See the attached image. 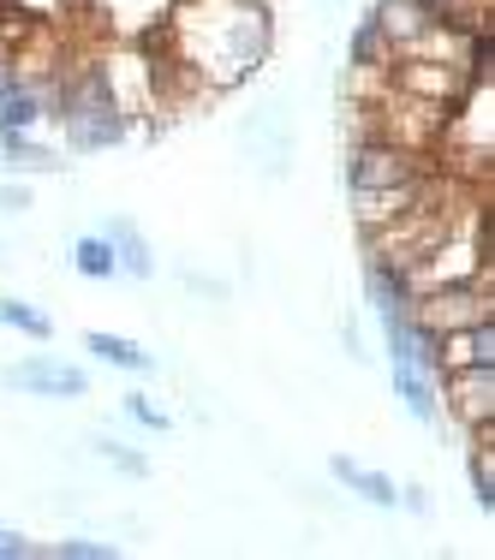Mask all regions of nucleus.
I'll list each match as a JSON object with an SVG mask.
<instances>
[{"label": "nucleus", "mask_w": 495, "mask_h": 560, "mask_svg": "<svg viewBox=\"0 0 495 560\" xmlns=\"http://www.w3.org/2000/svg\"><path fill=\"white\" fill-rule=\"evenodd\" d=\"M162 24H168L173 60L216 96L257 78V66L275 48V19L257 0H173Z\"/></svg>", "instance_id": "nucleus-1"}, {"label": "nucleus", "mask_w": 495, "mask_h": 560, "mask_svg": "<svg viewBox=\"0 0 495 560\" xmlns=\"http://www.w3.org/2000/svg\"><path fill=\"white\" fill-rule=\"evenodd\" d=\"M412 328L424 335H448V328H472L495 316V287H477V280H460V287H430V292H412L406 299Z\"/></svg>", "instance_id": "nucleus-2"}, {"label": "nucleus", "mask_w": 495, "mask_h": 560, "mask_svg": "<svg viewBox=\"0 0 495 560\" xmlns=\"http://www.w3.org/2000/svg\"><path fill=\"white\" fill-rule=\"evenodd\" d=\"M388 84L394 90H406V96H418V102H436V108H453V102L465 96V90L477 84L465 66H453V60H430V55H394L388 60Z\"/></svg>", "instance_id": "nucleus-3"}, {"label": "nucleus", "mask_w": 495, "mask_h": 560, "mask_svg": "<svg viewBox=\"0 0 495 560\" xmlns=\"http://www.w3.org/2000/svg\"><path fill=\"white\" fill-rule=\"evenodd\" d=\"M96 72H102V90H108V102L126 119L150 114L156 108V66L143 48H102L96 55Z\"/></svg>", "instance_id": "nucleus-4"}, {"label": "nucleus", "mask_w": 495, "mask_h": 560, "mask_svg": "<svg viewBox=\"0 0 495 560\" xmlns=\"http://www.w3.org/2000/svg\"><path fill=\"white\" fill-rule=\"evenodd\" d=\"M418 167H430V155H412L388 138H358L346 150V191H377V185L412 179Z\"/></svg>", "instance_id": "nucleus-5"}, {"label": "nucleus", "mask_w": 495, "mask_h": 560, "mask_svg": "<svg viewBox=\"0 0 495 560\" xmlns=\"http://www.w3.org/2000/svg\"><path fill=\"white\" fill-rule=\"evenodd\" d=\"M436 388H441L436 406L448 411V418L460 423V430H472V423H490V418H495V364L441 370Z\"/></svg>", "instance_id": "nucleus-6"}, {"label": "nucleus", "mask_w": 495, "mask_h": 560, "mask_svg": "<svg viewBox=\"0 0 495 560\" xmlns=\"http://www.w3.org/2000/svg\"><path fill=\"white\" fill-rule=\"evenodd\" d=\"M7 382L12 394H31V399H84L90 394V376L78 364H60L55 352H36V358H19L7 364Z\"/></svg>", "instance_id": "nucleus-7"}, {"label": "nucleus", "mask_w": 495, "mask_h": 560, "mask_svg": "<svg viewBox=\"0 0 495 560\" xmlns=\"http://www.w3.org/2000/svg\"><path fill=\"white\" fill-rule=\"evenodd\" d=\"M430 191H436V167H418L412 179L377 185V191H346V197H353V221H358V233H377V226H388L394 215H406L412 203H424Z\"/></svg>", "instance_id": "nucleus-8"}, {"label": "nucleus", "mask_w": 495, "mask_h": 560, "mask_svg": "<svg viewBox=\"0 0 495 560\" xmlns=\"http://www.w3.org/2000/svg\"><path fill=\"white\" fill-rule=\"evenodd\" d=\"M465 364H495V316H490V323L436 335V376H441V370H465Z\"/></svg>", "instance_id": "nucleus-9"}, {"label": "nucleus", "mask_w": 495, "mask_h": 560, "mask_svg": "<svg viewBox=\"0 0 495 560\" xmlns=\"http://www.w3.org/2000/svg\"><path fill=\"white\" fill-rule=\"evenodd\" d=\"M55 114V90L31 84V78H7L0 90V131H36Z\"/></svg>", "instance_id": "nucleus-10"}, {"label": "nucleus", "mask_w": 495, "mask_h": 560, "mask_svg": "<svg viewBox=\"0 0 495 560\" xmlns=\"http://www.w3.org/2000/svg\"><path fill=\"white\" fill-rule=\"evenodd\" d=\"M329 471H334V483H341V489H353V495H358V501H370V506H394V501H400V489H394V477H382V471H370V465H358V459H346V453H341V459H334V465H329Z\"/></svg>", "instance_id": "nucleus-11"}, {"label": "nucleus", "mask_w": 495, "mask_h": 560, "mask_svg": "<svg viewBox=\"0 0 495 560\" xmlns=\"http://www.w3.org/2000/svg\"><path fill=\"white\" fill-rule=\"evenodd\" d=\"M102 238H114L119 275H131V280H150V275H156V257H150V245H143V233H138V226H131L126 215L102 221Z\"/></svg>", "instance_id": "nucleus-12"}, {"label": "nucleus", "mask_w": 495, "mask_h": 560, "mask_svg": "<svg viewBox=\"0 0 495 560\" xmlns=\"http://www.w3.org/2000/svg\"><path fill=\"white\" fill-rule=\"evenodd\" d=\"M84 352L102 358V364H114V370H131V376H150L156 370V352H143V346L126 340V335H102V328L84 335Z\"/></svg>", "instance_id": "nucleus-13"}, {"label": "nucleus", "mask_w": 495, "mask_h": 560, "mask_svg": "<svg viewBox=\"0 0 495 560\" xmlns=\"http://www.w3.org/2000/svg\"><path fill=\"white\" fill-rule=\"evenodd\" d=\"M0 167L12 173V179H24V173H55V150H43L36 143V131H0Z\"/></svg>", "instance_id": "nucleus-14"}, {"label": "nucleus", "mask_w": 495, "mask_h": 560, "mask_svg": "<svg viewBox=\"0 0 495 560\" xmlns=\"http://www.w3.org/2000/svg\"><path fill=\"white\" fill-rule=\"evenodd\" d=\"M72 269L84 275V280H114V275H119L114 238H102V233H84V238L72 245Z\"/></svg>", "instance_id": "nucleus-15"}, {"label": "nucleus", "mask_w": 495, "mask_h": 560, "mask_svg": "<svg viewBox=\"0 0 495 560\" xmlns=\"http://www.w3.org/2000/svg\"><path fill=\"white\" fill-rule=\"evenodd\" d=\"M388 376H394V394L406 399V411L418 423H436V376H418V370H394L388 364Z\"/></svg>", "instance_id": "nucleus-16"}, {"label": "nucleus", "mask_w": 495, "mask_h": 560, "mask_svg": "<svg viewBox=\"0 0 495 560\" xmlns=\"http://www.w3.org/2000/svg\"><path fill=\"white\" fill-rule=\"evenodd\" d=\"M0 323H7L12 335H24V340H55V316L36 311V304H24V299H0Z\"/></svg>", "instance_id": "nucleus-17"}, {"label": "nucleus", "mask_w": 495, "mask_h": 560, "mask_svg": "<svg viewBox=\"0 0 495 560\" xmlns=\"http://www.w3.org/2000/svg\"><path fill=\"white\" fill-rule=\"evenodd\" d=\"M388 60H394V55H388L382 24L365 19V24H358V36H353V66H388Z\"/></svg>", "instance_id": "nucleus-18"}, {"label": "nucleus", "mask_w": 495, "mask_h": 560, "mask_svg": "<svg viewBox=\"0 0 495 560\" xmlns=\"http://www.w3.org/2000/svg\"><path fill=\"white\" fill-rule=\"evenodd\" d=\"M119 411H126V418L138 423V430H150V435H168V430H173L168 411H162V406H150V394H126V399H119Z\"/></svg>", "instance_id": "nucleus-19"}, {"label": "nucleus", "mask_w": 495, "mask_h": 560, "mask_svg": "<svg viewBox=\"0 0 495 560\" xmlns=\"http://www.w3.org/2000/svg\"><path fill=\"white\" fill-rule=\"evenodd\" d=\"M96 453L114 465L119 477H131V483H143V477H150V459H143V453H131L126 442H108V435H102V442H96Z\"/></svg>", "instance_id": "nucleus-20"}, {"label": "nucleus", "mask_w": 495, "mask_h": 560, "mask_svg": "<svg viewBox=\"0 0 495 560\" xmlns=\"http://www.w3.org/2000/svg\"><path fill=\"white\" fill-rule=\"evenodd\" d=\"M472 495H477V506H495V453L490 447H472Z\"/></svg>", "instance_id": "nucleus-21"}, {"label": "nucleus", "mask_w": 495, "mask_h": 560, "mask_svg": "<svg viewBox=\"0 0 495 560\" xmlns=\"http://www.w3.org/2000/svg\"><path fill=\"white\" fill-rule=\"evenodd\" d=\"M60 560H114V542H96V537H66L55 542Z\"/></svg>", "instance_id": "nucleus-22"}, {"label": "nucleus", "mask_w": 495, "mask_h": 560, "mask_svg": "<svg viewBox=\"0 0 495 560\" xmlns=\"http://www.w3.org/2000/svg\"><path fill=\"white\" fill-rule=\"evenodd\" d=\"M24 209H31V185L7 173V185H0V215H24Z\"/></svg>", "instance_id": "nucleus-23"}, {"label": "nucleus", "mask_w": 495, "mask_h": 560, "mask_svg": "<svg viewBox=\"0 0 495 560\" xmlns=\"http://www.w3.org/2000/svg\"><path fill=\"white\" fill-rule=\"evenodd\" d=\"M36 555V542L24 537V530H7L0 525V560H31Z\"/></svg>", "instance_id": "nucleus-24"}, {"label": "nucleus", "mask_w": 495, "mask_h": 560, "mask_svg": "<svg viewBox=\"0 0 495 560\" xmlns=\"http://www.w3.org/2000/svg\"><path fill=\"white\" fill-rule=\"evenodd\" d=\"M185 287H192V292H204V299H227V280H209V275H185Z\"/></svg>", "instance_id": "nucleus-25"}, {"label": "nucleus", "mask_w": 495, "mask_h": 560, "mask_svg": "<svg viewBox=\"0 0 495 560\" xmlns=\"http://www.w3.org/2000/svg\"><path fill=\"white\" fill-rule=\"evenodd\" d=\"M341 346H346V358H358V364H365V358H370V352H365V340H358V328H353V323H341Z\"/></svg>", "instance_id": "nucleus-26"}]
</instances>
